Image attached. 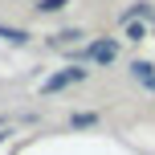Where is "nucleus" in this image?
I'll return each mask as SVG.
<instances>
[{
  "label": "nucleus",
  "instance_id": "1",
  "mask_svg": "<svg viewBox=\"0 0 155 155\" xmlns=\"http://www.w3.org/2000/svg\"><path fill=\"white\" fill-rule=\"evenodd\" d=\"M86 70H61V74H53L45 86H41V94H57V90H65V86H74V82H82Z\"/></svg>",
  "mask_w": 155,
  "mask_h": 155
},
{
  "label": "nucleus",
  "instance_id": "2",
  "mask_svg": "<svg viewBox=\"0 0 155 155\" xmlns=\"http://www.w3.org/2000/svg\"><path fill=\"white\" fill-rule=\"evenodd\" d=\"M90 57H94V61H102V65L114 61V41H94V45H90Z\"/></svg>",
  "mask_w": 155,
  "mask_h": 155
},
{
  "label": "nucleus",
  "instance_id": "3",
  "mask_svg": "<svg viewBox=\"0 0 155 155\" xmlns=\"http://www.w3.org/2000/svg\"><path fill=\"white\" fill-rule=\"evenodd\" d=\"M131 70H135V78H143V82H147V86L155 82V74H151V65H147V61H135Z\"/></svg>",
  "mask_w": 155,
  "mask_h": 155
},
{
  "label": "nucleus",
  "instance_id": "4",
  "mask_svg": "<svg viewBox=\"0 0 155 155\" xmlns=\"http://www.w3.org/2000/svg\"><path fill=\"white\" fill-rule=\"evenodd\" d=\"M65 4H70V0H41L37 8H41V12H57V8H65Z\"/></svg>",
  "mask_w": 155,
  "mask_h": 155
},
{
  "label": "nucleus",
  "instance_id": "5",
  "mask_svg": "<svg viewBox=\"0 0 155 155\" xmlns=\"http://www.w3.org/2000/svg\"><path fill=\"white\" fill-rule=\"evenodd\" d=\"M98 123V114H74V127H94Z\"/></svg>",
  "mask_w": 155,
  "mask_h": 155
},
{
  "label": "nucleus",
  "instance_id": "6",
  "mask_svg": "<svg viewBox=\"0 0 155 155\" xmlns=\"http://www.w3.org/2000/svg\"><path fill=\"white\" fill-rule=\"evenodd\" d=\"M0 37H8V41H25V33H21V29H4V25H0Z\"/></svg>",
  "mask_w": 155,
  "mask_h": 155
}]
</instances>
